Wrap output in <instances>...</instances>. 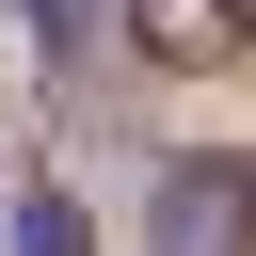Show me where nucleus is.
I'll list each match as a JSON object with an SVG mask.
<instances>
[{
  "label": "nucleus",
  "instance_id": "nucleus-3",
  "mask_svg": "<svg viewBox=\"0 0 256 256\" xmlns=\"http://www.w3.org/2000/svg\"><path fill=\"white\" fill-rule=\"evenodd\" d=\"M16 256H80V208H64V192H32V208H16Z\"/></svg>",
  "mask_w": 256,
  "mask_h": 256
},
{
  "label": "nucleus",
  "instance_id": "nucleus-1",
  "mask_svg": "<svg viewBox=\"0 0 256 256\" xmlns=\"http://www.w3.org/2000/svg\"><path fill=\"white\" fill-rule=\"evenodd\" d=\"M240 16H256V0H144V48H160V64H224Z\"/></svg>",
  "mask_w": 256,
  "mask_h": 256
},
{
  "label": "nucleus",
  "instance_id": "nucleus-4",
  "mask_svg": "<svg viewBox=\"0 0 256 256\" xmlns=\"http://www.w3.org/2000/svg\"><path fill=\"white\" fill-rule=\"evenodd\" d=\"M32 32H48V48H80V32H96V0H32Z\"/></svg>",
  "mask_w": 256,
  "mask_h": 256
},
{
  "label": "nucleus",
  "instance_id": "nucleus-2",
  "mask_svg": "<svg viewBox=\"0 0 256 256\" xmlns=\"http://www.w3.org/2000/svg\"><path fill=\"white\" fill-rule=\"evenodd\" d=\"M176 256H240V176H192L176 192Z\"/></svg>",
  "mask_w": 256,
  "mask_h": 256
}]
</instances>
